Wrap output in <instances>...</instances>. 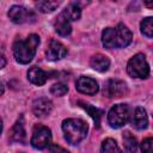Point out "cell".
<instances>
[{"label":"cell","mask_w":153,"mask_h":153,"mask_svg":"<svg viewBox=\"0 0 153 153\" xmlns=\"http://www.w3.org/2000/svg\"><path fill=\"white\" fill-rule=\"evenodd\" d=\"M67 54V49L66 47L59 42V41H55V39H51L48 44V48L45 50V55H47V59L48 60H51V61H56V60H61L66 56Z\"/></svg>","instance_id":"30bf717a"},{"label":"cell","mask_w":153,"mask_h":153,"mask_svg":"<svg viewBox=\"0 0 153 153\" xmlns=\"http://www.w3.org/2000/svg\"><path fill=\"white\" fill-rule=\"evenodd\" d=\"M60 5L59 1H38L36 4L37 8L43 12V13H48V12H53L57 6Z\"/></svg>","instance_id":"7402d4cb"},{"label":"cell","mask_w":153,"mask_h":153,"mask_svg":"<svg viewBox=\"0 0 153 153\" xmlns=\"http://www.w3.org/2000/svg\"><path fill=\"white\" fill-rule=\"evenodd\" d=\"M127 72L133 78L145 79L149 74V66L147 63V60L143 54H136L134 55L128 65H127Z\"/></svg>","instance_id":"277c9868"},{"label":"cell","mask_w":153,"mask_h":153,"mask_svg":"<svg viewBox=\"0 0 153 153\" xmlns=\"http://www.w3.org/2000/svg\"><path fill=\"white\" fill-rule=\"evenodd\" d=\"M11 139L13 141H18V142H23L25 140V130H24V123L23 120L20 118L19 121L16 122V124L12 128L11 131Z\"/></svg>","instance_id":"2e32d148"},{"label":"cell","mask_w":153,"mask_h":153,"mask_svg":"<svg viewBox=\"0 0 153 153\" xmlns=\"http://www.w3.org/2000/svg\"><path fill=\"white\" fill-rule=\"evenodd\" d=\"M32 147L37 149H44L50 146L51 142V131L49 128L44 126H36L32 131V136L30 140Z\"/></svg>","instance_id":"8992f818"},{"label":"cell","mask_w":153,"mask_h":153,"mask_svg":"<svg viewBox=\"0 0 153 153\" xmlns=\"http://www.w3.org/2000/svg\"><path fill=\"white\" fill-rule=\"evenodd\" d=\"M133 35L124 24H118L116 27H106L102 32V43L105 48H126L130 44Z\"/></svg>","instance_id":"6da1fadb"},{"label":"cell","mask_w":153,"mask_h":153,"mask_svg":"<svg viewBox=\"0 0 153 153\" xmlns=\"http://www.w3.org/2000/svg\"><path fill=\"white\" fill-rule=\"evenodd\" d=\"M65 139L71 145H76L82 141L87 134V124L80 118H67L62 122Z\"/></svg>","instance_id":"3957f363"},{"label":"cell","mask_w":153,"mask_h":153,"mask_svg":"<svg viewBox=\"0 0 153 153\" xmlns=\"http://www.w3.org/2000/svg\"><path fill=\"white\" fill-rule=\"evenodd\" d=\"M49 153H69L67 149L62 148L61 146H57V145H51L49 147Z\"/></svg>","instance_id":"d4e9b609"},{"label":"cell","mask_w":153,"mask_h":153,"mask_svg":"<svg viewBox=\"0 0 153 153\" xmlns=\"http://www.w3.org/2000/svg\"><path fill=\"white\" fill-rule=\"evenodd\" d=\"M80 104V106L81 108H84L90 115H91V117L93 118V121H94V123H96V126L97 127H99V123H100V117H102V111L99 110V109H97V108H94V106H92V105H90V104H85V103H82V102H80L79 103Z\"/></svg>","instance_id":"ffe728a7"},{"label":"cell","mask_w":153,"mask_h":153,"mask_svg":"<svg viewBox=\"0 0 153 153\" xmlns=\"http://www.w3.org/2000/svg\"><path fill=\"white\" fill-rule=\"evenodd\" d=\"M127 93V85L117 79L108 80L104 86V96L109 98H118Z\"/></svg>","instance_id":"ba28073f"},{"label":"cell","mask_w":153,"mask_h":153,"mask_svg":"<svg viewBox=\"0 0 153 153\" xmlns=\"http://www.w3.org/2000/svg\"><path fill=\"white\" fill-rule=\"evenodd\" d=\"M142 153H153V137H147L141 143Z\"/></svg>","instance_id":"cb8c5ba5"},{"label":"cell","mask_w":153,"mask_h":153,"mask_svg":"<svg viewBox=\"0 0 153 153\" xmlns=\"http://www.w3.org/2000/svg\"><path fill=\"white\" fill-rule=\"evenodd\" d=\"M27 79L33 84V85H37V86H41L43 84H45L47 79H48V74L41 69L39 67L37 66H33L31 67L29 71H27Z\"/></svg>","instance_id":"4fadbf2b"},{"label":"cell","mask_w":153,"mask_h":153,"mask_svg":"<svg viewBox=\"0 0 153 153\" xmlns=\"http://www.w3.org/2000/svg\"><path fill=\"white\" fill-rule=\"evenodd\" d=\"M131 124H133L134 128H136L139 130H142V129L147 128V126H148V117H147L146 110L143 108L137 106L135 109L133 118H131Z\"/></svg>","instance_id":"7c38bea8"},{"label":"cell","mask_w":153,"mask_h":153,"mask_svg":"<svg viewBox=\"0 0 153 153\" xmlns=\"http://www.w3.org/2000/svg\"><path fill=\"white\" fill-rule=\"evenodd\" d=\"M50 92L54 94V96H59V97H62L65 96L67 92H68V87L62 84V82H57V84H54L50 88Z\"/></svg>","instance_id":"603a6c76"},{"label":"cell","mask_w":153,"mask_h":153,"mask_svg":"<svg viewBox=\"0 0 153 153\" xmlns=\"http://www.w3.org/2000/svg\"><path fill=\"white\" fill-rule=\"evenodd\" d=\"M55 31L61 35V36H68L72 32V26H71V20L65 17L63 13H60L55 20Z\"/></svg>","instance_id":"5bb4252c"},{"label":"cell","mask_w":153,"mask_h":153,"mask_svg":"<svg viewBox=\"0 0 153 153\" xmlns=\"http://www.w3.org/2000/svg\"><path fill=\"white\" fill-rule=\"evenodd\" d=\"M123 145H124L126 153H136L137 142H136V139L129 131L123 133Z\"/></svg>","instance_id":"e0dca14e"},{"label":"cell","mask_w":153,"mask_h":153,"mask_svg":"<svg viewBox=\"0 0 153 153\" xmlns=\"http://www.w3.org/2000/svg\"><path fill=\"white\" fill-rule=\"evenodd\" d=\"M62 13L65 14V17L67 18V19H69V20H78L79 18H80V16H81V10H80V7L76 5V4H69L63 11H62Z\"/></svg>","instance_id":"ac0fdd59"},{"label":"cell","mask_w":153,"mask_h":153,"mask_svg":"<svg viewBox=\"0 0 153 153\" xmlns=\"http://www.w3.org/2000/svg\"><path fill=\"white\" fill-rule=\"evenodd\" d=\"M100 153H122L121 148L112 139H105L100 147Z\"/></svg>","instance_id":"d6986e66"},{"label":"cell","mask_w":153,"mask_h":153,"mask_svg":"<svg viewBox=\"0 0 153 153\" xmlns=\"http://www.w3.org/2000/svg\"><path fill=\"white\" fill-rule=\"evenodd\" d=\"M53 110V103L51 100H49L48 98H38L32 103V111L35 114L36 117L43 118L45 116H48Z\"/></svg>","instance_id":"8fae6325"},{"label":"cell","mask_w":153,"mask_h":153,"mask_svg":"<svg viewBox=\"0 0 153 153\" xmlns=\"http://www.w3.org/2000/svg\"><path fill=\"white\" fill-rule=\"evenodd\" d=\"M90 65L93 69H96L98 72H105V71H108V68L110 66V60L103 54H96L91 57Z\"/></svg>","instance_id":"9a60e30c"},{"label":"cell","mask_w":153,"mask_h":153,"mask_svg":"<svg viewBox=\"0 0 153 153\" xmlns=\"http://www.w3.org/2000/svg\"><path fill=\"white\" fill-rule=\"evenodd\" d=\"M143 5L147 6V7H149V8H153V1H152V0H146V1L143 2Z\"/></svg>","instance_id":"484cf974"},{"label":"cell","mask_w":153,"mask_h":153,"mask_svg":"<svg viewBox=\"0 0 153 153\" xmlns=\"http://www.w3.org/2000/svg\"><path fill=\"white\" fill-rule=\"evenodd\" d=\"M1 61H2V62H1V68H4V67H5V63H6V61H5V56H4V55H1Z\"/></svg>","instance_id":"4316f807"},{"label":"cell","mask_w":153,"mask_h":153,"mask_svg":"<svg viewBox=\"0 0 153 153\" xmlns=\"http://www.w3.org/2000/svg\"><path fill=\"white\" fill-rule=\"evenodd\" d=\"M140 29L143 36L153 37V17H147L140 23Z\"/></svg>","instance_id":"44dd1931"},{"label":"cell","mask_w":153,"mask_h":153,"mask_svg":"<svg viewBox=\"0 0 153 153\" xmlns=\"http://www.w3.org/2000/svg\"><path fill=\"white\" fill-rule=\"evenodd\" d=\"M39 44V37L35 33L27 36L25 39H17L13 44V55L17 62L26 65L29 63L37 50Z\"/></svg>","instance_id":"7a4b0ae2"},{"label":"cell","mask_w":153,"mask_h":153,"mask_svg":"<svg viewBox=\"0 0 153 153\" xmlns=\"http://www.w3.org/2000/svg\"><path fill=\"white\" fill-rule=\"evenodd\" d=\"M10 19L16 24H24V23H31L35 22L36 16L31 10H27L23 6L14 5L8 11Z\"/></svg>","instance_id":"52a82bcc"},{"label":"cell","mask_w":153,"mask_h":153,"mask_svg":"<svg viewBox=\"0 0 153 153\" xmlns=\"http://www.w3.org/2000/svg\"><path fill=\"white\" fill-rule=\"evenodd\" d=\"M129 116L130 109L127 104H116L108 114V122L112 128H121L128 122Z\"/></svg>","instance_id":"5b68a950"},{"label":"cell","mask_w":153,"mask_h":153,"mask_svg":"<svg viewBox=\"0 0 153 153\" xmlns=\"http://www.w3.org/2000/svg\"><path fill=\"white\" fill-rule=\"evenodd\" d=\"M75 87L79 92L84 94H90V96L96 94L99 90L97 81L90 76H80L75 82Z\"/></svg>","instance_id":"9c48e42d"}]
</instances>
